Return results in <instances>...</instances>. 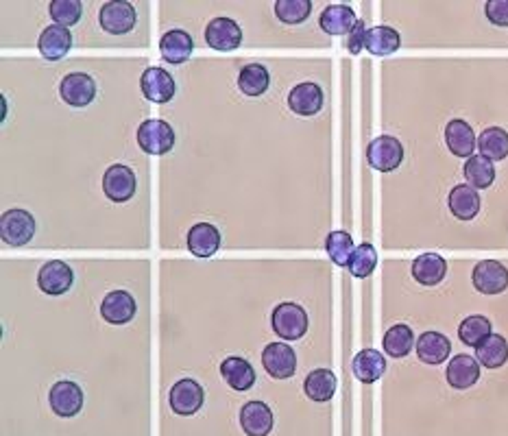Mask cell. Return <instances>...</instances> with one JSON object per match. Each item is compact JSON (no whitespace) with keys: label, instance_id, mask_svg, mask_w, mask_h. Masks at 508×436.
Returning a JSON list of instances; mask_svg holds the SVG:
<instances>
[{"label":"cell","instance_id":"obj_32","mask_svg":"<svg viewBox=\"0 0 508 436\" xmlns=\"http://www.w3.org/2000/svg\"><path fill=\"white\" fill-rule=\"evenodd\" d=\"M477 151L491 161H502L508 157V134L502 126H489L477 138Z\"/></svg>","mask_w":508,"mask_h":436},{"label":"cell","instance_id":"obj_21","mask_svg":"<svg viewBox=\"0 0 508 436\" xmlns=\"http://www.w3.org/2000/svg\"><path fill=\"white\" fill-rule=\"evenodd\" d=\"M447 384L456 390H467L480 379V362L476 358L467 356V353H459L450 360L445 371Z\"/></svg>","mask_w":508,"mask_h":436},{"label":"cell","instance_id":"obj_10","mask_svg":"<svg viewBox=\"0 0 508 436\" xmlns=\"http://www.w3.org/2000/svg\"><path fill=\"white\" fill-rule=\"evenodd\" d=\"M59 96L70 108H88L96 96V83L90 74L70 73L59 83Z\"/></svg>","mask_w":508,"mask_h":436},{"label":"cell","instance_id":"obj_16","mask_svg":"<svg viewBox=\"0 0 508 436\" xmlns=\"http://www.w3.org/2000/svg\"><path fill=\"white\" fill-rule=\"evenodd\" d=\"M160 53L166 64L181 65L192 57V53H195V39H192L186 31H181V29H171V31L162 35Z\"/></svg>","mask_w":508,"mask_h":436},{"label":"cell","instance_id":"obj_6","mask_svg":"<svg viewBox=\"0 0 508 436\" xmlns=\"http://www.w3.org/2000/svg\"><path fill=\"white\" fill-rule=\"evenodd\" d=\"M140 90L146 100H151L155 105H164L172 100V96L177 92V85L169 70L160 68V65H151V68H146L142 73Z\"/></svg>","mask_w":508,"mask_h":436},{"label":"cell","instance_id":"obj_20","mask_svg":"<svg viewBox=\"0 0 508 436\" xmlns=\"http://www.w3.org/2000/svg\"><path fill=\"white\" fill-rule=\"evenodd\" d=\"M70 48H73V33L66 27H59V24L44 29L38 39V50L48 62H59V59H64L66 55L70 53Z\"/></svg>","mask_w":508,"mask_h":436},{"label":"cell","instance_id":"obj_35","mask_svg":"<svg viewBox=\"0 0 508 436\" xmlns=\"http://www.w3.org/2000/svg\"><path fill=\"white\" fill-rule=\"evenodd\" d=\"M465 179L469 181L471 187L476 190H486L493 181H495V166H493L491 160L482 155H474L465 161Z\"/></svg>","mask_w":508,"mask_h":436},{"label":"cell","instance_id":"obj_3","mask_svg":"<svg viewBox=\"0 0 508 436\" xmlns=\"http://www.w3.org/2000/svg\"><path fill=\"white\" fill-rule=\"evenodd\" d=\"M35 236V218L27 210H7L0 218V238L9 247H24Z\"/></svg>","mask_w":508,"mask_h":436},{"label":"cell","instance_id":"obj_41","mask_svg":"<svg viewBox=\"0 0 508 436\" xmlns=\"http://www.w3.org/2000/svg\"><path fill=\"white\" fill-rule=\"evenodd\" d=\"M485 13L495 27H508V0H489L485 4Z\"/></svg>","mask_w":508,"mask_h":436},{"label":"cell","instance_id":"obj_11","mask_svg":"<svg viewBox=\"0 0 508 436\" xmlns=\"http://www.w3.org/2000/svg\"><path fill=\"white\" fill-rule=\"evenodd\" d=\"M74 283V273L66 262L62 260H53L47 262L38 273V286L44 295L48 297H57L66 295V292L73 288Z\"/></svg>","mask_w":508,"mask_h":436},{"label":"cell","instance_id":"obj_38","mask_svg":"<svg viewBox=\"0 0 508 436\" xmlns=\"http://www.w3.org/2000/svg\"><path fill=\"white\" fill-rule=\"evenodd\" d=\"M375 266H378V251H375V247L369 245V242H363V245L355 247L347 266L349 273L354 277H358V280H364V277H369L375 271Z\"/></svg>","mask_w":508,"mask_h":436},{"label":"cell","instance_id":"obj_30","mask_svg":"<svg viewBox=\"0 0 508 436\" xmlns=\"http://www.w3.org/2000/svg\"><path fill=\"white\" fill-rule=\"evenodd\" d=\"M401 47V35L398 29L393 27H373L367 31V42H364V48L367 53L375 55V57H386V55L398 53Z\"/></svg>","mask_w":508,"mask_h":436},{"label":"cell","instance_id":"obj_27","mask_svg":"<svg viewBox=\"0 0 508 436\" xmlns=\"http://www.w3.org/2000/svg\"><path fill=\"white\" fill-rule=\"evenodd\" d=\"M338 387L337 373L329 371V369H314L312 373H308V378L303 379V393L308 395L312 402L325 404L334 397Z\"/></svg>","mask_w":508,"mask_h":436},{"label":"cell","instance_id":"obj_36","mask_svg":"<svg viewBox=\"0 0 508 436\" xmlns=\"http://www.w3.org/2000/svg\"><path fill=\"white\" fill-rule=\"evenodd\" d=\"M325 251H328L329 260L334 265L349 266V260H352L355 251L354 238L347 231H332V234L325 238Z\"/></svg>","mask_w":508,"mask_h":436},{"label":"cell","instance_id":"obj_33","mask_svg":"<svg viewBox=\"0 0 508 436\" xmlns=\"http://www.w3.org/2000/svg\"><path fill=\"white\" fill-rule=\"evenodd\" d=\"M271 85V77H268V70L262 64H249L241 70L238 74V88L245 96H262Z\"/></svg>","mask_w":508,"mask_h":436},{"label":"cell","instance_id":"obj_34","mask_svg":"<svg viewBox=\"0 0 508 436\" xmlns=\"http://www.w3.org/2000/svg\"><path fill=\"white\" fill-rule=\"evenodd\" d=\"M382 347L390 358H406L415 349V332L404 323H398L384 334Z\"/></svg>","mask_w":508,"mask_h":436},{"label":"cell","instance_id":"obj_40","mask_svg":"<svg viewBox=\"0 0 508 436\" xmlns=\"http://www.w3.org/2000/svg\"><path fill=\"white\" fill-rule=\"evenodd\" d=\"M50 18L55 20V24L59 27H73L81 20V13H83V4L81 0H53L48 7Z\"/></svg>","mask_w":508,"mask_h":436},{"label":"cell","instance_id":"obj_17","mask_svg":"<svg viewBox=\"0 0 508 436\" xmlns=\"http://www.w3.org/2000/svg\"><path fill=\"white\" fill-rule=\"evenodd\" d=\"M241 425L247 436H268L273 432L276 417L267 404L253 399L241 408Z\"/></svg>","mask_w":508,"mask_h":436},{"label":"cell","instance_id":"obj_25","mask_svg":"<svg viewBox=\"0 0 508 436\" xmlns=\"http://www.w3.org/2000/svg\"><path fill=\"white\" fill-rule=\"evenodd\" d=\"M447 205H450V212L459 221H474L477 212H480L482 201L476 187H471L469 184H460L451 187L450 196H447Z\"/></svg>","mask_w":508,"mask_h":436},{"label":"cell","instance_id":"obj_1","mask_svg":"<svg viewBox=\"0 0 508 436\" xmlns=\"http://www.w3.org/2000/svg\"><path fill=\"white\" fill-rule=\"evenodd\" d=\"M271 326L284 341H299L308 332V314L299 303H279L271 314Z\"/></svg>","mask_w":508,"mask_h":436},{"label":"cell","instance_id":"obj_22","mask_svg":"<svg viewBox=\"0 0 508 436\" xmlns=\"http://www.w3.org/2000/svg\"><path fill=\"white\" fill-rule=\"evenodd\" d=\"M415 352L421 362L436 367V364H443L445 360L450 358L451 343L450 338L441 332H424L415 344Z\"/></svg>","mask_w":508,"mask_h":436},{"label":"cell","instance_id":"obj_29","mask_svg":"<svg viewBox=\"0 0 508 436\" xmlns=\"http://www.w3.org/2000/svg\"><path fill=\"white\" fill-rule=\"evenodd\" d=\"M221 375L233 390H249L256 384V369L245 358H225L221 364Z\"/></svg>","mask_w":508,"mask_h":436},{"label":"cell","instance_id":"obj_8","mask_svg":"<svg viewBox=\"0 0 508 436\" xmlns=\"http://www.w3.org/2000/svg\"><path fill=\"white\" fill-rule=\"evenodd\" d=\"M471 282L482 295H500L508 288V268L497 260H482L474 266Z\"/></svg>","mask_w":508,"mask_h":436},{"label":"cell","instance_id":"obj_4","mask_svg":"<svg viewBox=\"0 0 508 436\" xmlns=\"http://www.w3.org/2000/svg\"><path fill=\"white\" fill-rule=\"evenodd\" d=\"M99 22L101 29L109 35H125L136 29L138 13H136L134 4L127 3V0H109L101 7Z\"/></svg>","mask_w":508,"mask_h":436},{"label":"cell","instance_id":"obj_19","mask_svg":"<svg viewBox=\"0 0 508 436\" xmlns=\"http://www.w3.org/2000/svg\"><path fill=\"white\" fill-rule=\"evenodd\" d=\"M445 144L456 157H465V160H469V157H474L477 138L467 120L454 118L445 126Z\"/></svg>","mask_w":508,"mask_h":436},{"label":"cell","instance_id":"obj_37","mask_svg":"<svg viewBox=\"0 0 508 436\" xmlns=\"http://www.w3.org/2000/svg\"><path fill=\"white\" fill-rule=\"evenodd\" d=\"M491 334V321L486 317H482V314H471L459 327L460 341L465 343L467 347H477V344L485 341V338H489Z\"/></svg>","mask_w":508,"mask_h":436},{"label":"cell","instance_id":"obj_39","mask_svg":"<svg viewBox=\"0 0 508 436\" xmlns=\"http://www.w3.org/2000/svg\"><path fill=\"white\" fill-rule=\"evenodd\" d=\"M312 3L310 0H276V16L284 24H302L310 18Z\"/></svg>","mask_w":508,"mask_h":436},{"label":"cell","instance_id":"obj_31","mask_svg":"<svg viewBox=\"0 0 508 436\" xmlns=\"http://www.w3.org/2000/svg\"><path fill=\"white\" fill-rule=\"evenodd\" d=\"M476 360L486 369L504 367L508 360V343L500 334H491L476 347Z\"/></svg>","mask_w":508,"mask_h":436},{"label":"cell","instance_id":"obj_26","mask_svg":"<svg viewBox=\"0 0 508 436\" xmlns=\"http://www.w3.org/2000/svg\"><path fill=\"white\" fill-rule=\"evenodd\" d=\"M447 262L439 253H421L413 262V277L421 286H436L445 280Z\"/></svg>","mask_w":508,"mask_h":436},{"label":"cell","instance_id":"obj_7","mask_svg":"<svg viewBox=\"0 0 508 436\" xmlns=\"http://www.w3.org/2000/svg\"><path fill=\"white\" fill-rule=\"evenodd\" d=\"M138 190V179L136 172L125 164H114L105 170L103 175V192L109 201L127 203L136 196Z\"/></svg>","mask_w":508,"mask_h":436},{"label":"cell","instance_id":"obj_28","mask_svg":"<svg viewBox=\"0 0 508 436\" xmlns=\"http://www.w3.org/2000/svg\"><path fill=\"white\" fill-rule=\"evenodd\" d=\"M354 375L363 384H373L386 373V360L378 349H363L360 353H355L352 362Z\"/></svg>","mask_w":508,"mask_h":436},{"label":"cell","instance_id":"obj_18","mask_svg":"<svg viewBox=\"0 0 508 436\" xmlns=\"http://www.w3.org/2000/svg\"><path fill=\"white\" fill-rule=\"evenodd\" d=\"M288 108H291L297 116H317L323 109V90L319 88L312 81L294 85L288 94Z\"/></svg>","mask_w":508,"mask_h":436},{"label":"cell","instance_id":"obj_13","mask_svg":"<svg viewBox=\"0 0 508 436\" xmlns=\"http://www.w3.org/2000/svg\"><path fill=\"white\" fill-rule=\"evenodd\" d=\"M262 364L271 378L288 379L297 371V356H294V349L291 344L271 343L262 352Z\"/></svg>","mask_w":508,"mask_h":436},{"label":"cell","instance_id":"obj_12","mask_svg":"<svg viewBox=\"0 0 508 436\" xmlns=\"http://www.w3.org/2000/svg\"><path fill=\"white\" fill-rule=\"evenodd\" d=\"M48 402L57 417L70 419L74 414H79L81 408H83V390H81L79 384L70 382V379H62V382L53 384V388H50Z\"/></svg>","mask_w":508,"mask_h":436},{"label":"cell","instance_id":"obj_42","mask_svg":"<svg viewBox=\"0 0 508 436\" xmlns=\"http://www.w3.org/2000/svg\"><path fill=\"white\" fill-rule=\"evenodd\" d=\"M367 31L369 29L364 27V22L363 20H358V24L354 27V31L345 38V47H347V50L352 55H360L363 53V48H364V42H367Z\"/></svg>","mask_w":508,"mask_h":436},{"label":"cell","instance_id":"obj_23","mask_svg":"<svg viewBox=\"0 0 508 436\" xmlns=\"http://www.w3.org/2000/svg\"><path fill=\"white\" fill-rule=\"evenodd\" d=\"M221 249V231L210 222H197L188 231V251L197 257H212Z\"/></svg>","mask_w":508,"mask_h":436},{"label":"cell","instance_id":"obj_5","mask_svg":"<svg viewBox=\"0 0 508 436\" xmlns=\"http://www.w3.org/2000/svg\"><path fill=\"white\" fill-rule=\"evenodd\" d=\"M367 161L371 169L380 172H393L398 170L404 161V146L393 135H378L371 140L367 149Z\"/></svg>","mask_w":508,"mask_h":436},{"label":"cell","instance_id":"obj_24","mask_svg":"<svg viewBox=\"0 0 508 436\" xmlns=\"http://www.w3.org/2000/svg\"><path fill=\"white\" fill-rule=\"evenodd\" d=\"M319 24L328 35H338V38L345 35L347 38L358 24V18H355V12L349 4H329L321 12Z\"/></svg>","mask_w":508,"mask_h":436},{"label":"cell","instance_id":"obj_9","mask_svg":"<svg viewBox=\"0 0 508 436\" xmlns=\"http://www.w3.org/2000/svg\"><path fill=\"white\" fill-rule=\"evenodd\" d=\"M203 399H206L203 387L190 378L180 379L177 384H172L171 395H169L172 413L181 414V417H190V414L199 413L203 405Z\"/></svg>","mask_w":508,"mask_h":436},{"label":"cell","instance_id":"obj_2","mask_svg":"<svg viewBox=\"0 0 508 436\" xmlns=\"http://www.w3.org/2000/svg\"><path fill=\"white\" fill-rule=\"evenodd\" d=\"M138 146L146 155H166L175 146V131L160 118H149L138 126Z\"/></svg>","mask_w":508,"mask_h":436},{"label":"cell","instance_id":"obj_15","mask_svg":"<svg viewBox=\"0 0 508 436\" xmlns=\"http://www.w3.org/2000/svg\"><path fill=\"white\" fill-rule=\"evenodd\" d=\"M136 312H138L136 299L127 291H111L101 303V317L111 326H127L134 321Z\"/></svg>","mask_w":508,"mask_h":436},{"label":"cell","instance_id":"obj_14","mask_svg":"<svg viewBox=\"0 0 508 436\" xmlns=\"http://www.w3.org/2000/svg\"><path fill=\"white\" fill-rule=\"evenodd\" d=\"M206 42L215 50H236L242 44V29L232 18H212L206 27Z\"/></svg>","mask_w":508,"mask_h":436}]
</instances>
